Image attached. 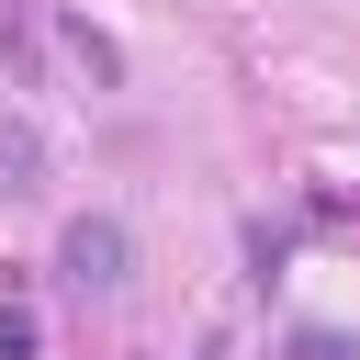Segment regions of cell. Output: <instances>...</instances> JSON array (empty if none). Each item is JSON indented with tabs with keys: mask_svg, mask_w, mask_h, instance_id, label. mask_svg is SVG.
Segmentation results:
<instances>
[{
	"mask_svg": "<svg viewBox=\"0 0 360 360\" xmlns=\"http://www.w3.org/2000/svg\"><path fill=\"white\" fill-rule=\"evenodd\" d=\"M292 360H349V338H326V326H304V338H292Z\"/></svg>",
	"mask_w": 360,
	"mask_h": 360,
	"instance_id": "6",
	"label": "cell"
},
{
	"mask_svg": "<svg viewBox=\"0 0 360 360\" xmlns=\"http://www.w3.org/2000/svg\"><path fill=\"white\" fill-rule=\"evenodd\" d=\"M0 360H34V315L22 304H0Z\"/></svg>",
	"mask_w": 360,
	"mask_h": 360,
	"instance_id": "5",
	"label": "cell"
},
{
	"mask_svg": "<svg viewBox=\"0 0 360 360\" xmlns=\"http://www.w3.org/2000/svg\"><path fill=\"white\" fill-rule=\"evenodd\" d=\"M191 360H236V338H202V349H191Z\"/></svg>",
	"mask_w": 360,
	"mask_h": 360,
	"instance_id": "7",
	"label": "cell"
},
{
	"mask_svg": "<svg viewBox=\"0 0 360 360\" xmlns=\"http://www.w3.org/2000/svg\"><path fill=\"white\" fill-rule=\"evenodd\" d=\"M56 270H68V292H124L135 281V225L124 214H79L56 236Z\"/></svg>",
	"mask_w": 360,
	"mask_h": 360,
	"instance_id": "1",
	"label": "cell"
},
{
	"mask_svg": "<svg viewBox=\"0 0 360 360\" xmlns=\"http://www.w3.org/2000/svg\"><path fill=\"white\" fill-rule=\"evenodd\" d=\"M34 45H45V11H34V0H0V68H11V79L34 68Z\"/></svg>",
	"mask_w": 360,
	"mask_h": 360,
	"instance_id": "4",
	"label": "cell"
},
{
	"mask_svg": "<svg viewBox=\"0 0 360 360\" xmlns=\"http://www.w3.org/2000/svg\"><path fill=\"white\" fill-rule=\"evenodd\" d=\"M45 191V135L22 112H0V202H34Z\"/></svg>",
	"mask_w": 360,
	"mask_h": 360,
	"instance_id": "2",
	"label": "cell"
},
{
	"mask_svg": "<svg viewBox=\"0 0 360 360\" xmlns=\"http://www.w3.org/2000/svg\"><path fill=\"white\" fill-rule=\"evenodd\" d=\"M45 45H56V56H68V68L90 79V90H112V79H124V56H112V45L90 34V22H45Z\"/></svg>",
	"mask_w": 360,
	"mask_h": 360,
	"instance_id": "3",
	"label": "cell"
}]
</instances>
